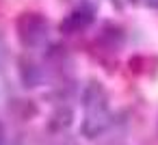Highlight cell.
I'll list each match as a JSON object with an SVG mask.
<instances>
[{
  "mask_svg": "<svg viewBox=\"0 0 158 145\" xmlns=\"http://www.w3.org/2000/svg\"><path fill=\"white\" fill-rule=\"evenodd\" d=\"M15 31H18V39L24 48H37L48 39V20L41 13H22L15 22Z\"/></svg>",
  "mask_w": 158,
  "mask_h": 145,
  "instance_id": "obj_1",
  "label": "cell"
},
{
  "mask_svg": "<svg viewBox=\"0 0 158 145\" xmlns=\"http://www.w3.org/2000/svg\"><path fill=\"white\" fill-rule=\"evenodd\" d=\"M95 20V9L85 5V7H78L74 9L63 22H61V33L65 35H76V33H82L85 28H89Z\"/></svg>",
  "mask_w": 158,
  "mask_h": 145,
  "instance_id": "obj_2",
  "label": "cell"
},
{
  "mask_svg": "<svg viewBox=\"0 0 158 145\" xmlns=\"http://www.w3.org/2000/svg\"><path fill=\"white\" fill-rule=\"evenodd\" d=\"M110 126V115L106 110V106H95V108H89L87 110V117L82 121V134L87 139H95L100 136L106 128Z\"/></svg>",
  "mask_w": 158,
  "mask_h": 145,
  "instance_id": "obj_3",
  "label": "cell"
},
{
  "mask_svg": "<svg viewBox=\"0 0 158 145\" xmlns=\"http://www.w3.org/2000/svg\"><path fill=\"white\" fill-rule=\"evenodd\" d=\"M82 104H85L87 110H89V108H95V106H106V104H104V91H102V87H100L98 82L87 85V89H85V93H82Z\"/></svg>",
  "mask_w": 158,
  "mask_h": 145,
  "instance_id": "obj_4",
  "label": "cell"
},
{
  "mask_svg": "<svg viewBox=\"0 0 158 145\" xmlns=\"http://www.w3.org/2000/svg\"><path fill=\"white\" fill-rule=\"evenodd\" d=\"M69 123H72V110H69V108L59 110V113L50 119V128H52V130H63V128H67Z\"/></svg>",
  "mask_w": 158,
  "mask_h": 145,
  "instance_id": "obj_5",
  "label": "cell"
},
{
  "mask_svg": "<svg viewBox=\"0 0 158 145\" xmlns=\"http://www.w3.org/2000/svg\"><path fill=\"white\" fill-rule=\"evenodd\" d=\"M0 145H5V130H2V126H0Z\"/></svg>",
  "mask_w": 158,
  "mask_h": 145,
  "instance_id": "obj_6",
  "label": "cell"
}]
</instances>
